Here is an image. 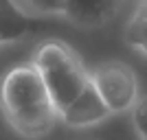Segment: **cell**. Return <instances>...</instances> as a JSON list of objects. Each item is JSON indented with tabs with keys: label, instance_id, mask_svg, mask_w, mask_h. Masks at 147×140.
Here are the masks:
<instances>
[{
	"label": "cell",
	"instance_id": "obj_8",
	"mask_svg": "<svg viewBox=\"0 0 147 140\" xmlns=\"http://www.w3.org/2000/svg\"><path fill=\"white\" fill-rule=\"evenodd\" d=\"M125 40H127L132 46L141 48L147 44V2L138 9L136 18L129 22L127 31H125Z\"/></svg>",
	"mask_w": 147,
	"mask_h": 140
},
{
	"label": "cell",
	"instance_id": "obj_2",
	"mask_svg": "<svg viewBox=\"0 0 147 140\" xmlns=\"http://www.w3.org/2000/svg\"><path fill=\"white\" fill-rule=\"evenodd\" d=\"M33 66L42 77L59 116L90 83V74H86L81 61L61 42H44L35 53Z\"/></svg>",
	"mask_w": 147,
	"mask_h": 140
},
{
	"label": "cell",
	"instance_id": "obj_3",
	"mask_svg": "<svg viewBox=\"0 0 147 140\" xmlns=\"http://www.w3.org/2000/svg\"><path fill=\"white\" fill-rule=\"evenodd\" d=\"M90 83L99 92L101 101L110 112H123L136 103L138 83H136L134 70L127 64L110 61L94 70L90 77Z\"/></svg>",
	"mask_w": 147,
	"mask_h": 140
},
{
	"label": "cell",
	"instance_id": "obj_1",
	"mask_svg": "<svg viewBox=\"0 0 147 140\" xmlns=\"http://www.w3.org/2000/svg\"><path fill=\"white\" fill-rule=\"evenodd\" d=\"M0 107L20 136L37 138L53 129L59 112L33 64L11 68L0 83Z\"/></svg>",
	"mask_w": 147,
	"mask_h": 140
},
{
	"label": "cell",
	"instance_id": "obj_4",
	"mask_svg": "<svg viewBox=\"0 0 147 140\" xmlns=\"http://www.w3.org/2000/svg\"><path fill=\"white\" fill-rule=\"evenodd\" d=\"M110 114L112 112L105 107L99 92L94 90V85L88 83L86 90L61 112V121L68 127H90V125H97L103 118H108Z\"/></svg>",
	"mask_w": 147,
	"mask_h": 140
},
{
	"label": "cell",
	"instance_id": "obj_7",
	"mask_svg": "<svg viewBox=\"0 0 147 140\" xmlns=\"http://www.w3.org/2000/svg\"><path fill=\"white\" fill-rule=\"evenodd\" d=\"M20 11H24L31 20L37 15H51V13H64L66 0H33V2H16Z\"/></svg>",
	"mask_w": 147,
	"mask_h": 140
},
{
	"label": "cell",
	"instance_id": "obj_5",
	"mask_svg": "<svg viewBox=\"0 0 147 140\" xmlns=\"http://www.w3.org/2000/svg\"><path fill=\"white\" fill-rule=\"evenodd\" d=\"M119 11V2L110 0H66V15L77 26H99Z\"/></svg>",
	"mask_w": 147,
	"mask_h": 140
},
{
	"label": "cell",
	"instance_id": "obj_6",
	"mask_svg": "<svg viewBox=\"0 0 147 140\" xmlns=\"http://www.w3.org/2000/svg\"><path fill=\"white\" fill-rule=\"evenodd\" d=\"M33 20L16 2L0 0V42H13L29 31Z\"/></svg>",
	"mask_w": 147,
	"mask_h": 140
},
{
	"label": "cell",
	"instance_id": "obj_9",
	"mask_svg": "<svg viewBox=\"0 0 147 140\" xmlns=\"http://www.w3.org/2000/svg\"><path fill=\"white\" fill-rule=\"evenodd\" d=\"M134 125L138 129V134L147 140V96H143L134 105Z\"/></svg>",
	"mask_w": 147,
	"mask_h": 140
}]
</instances>
